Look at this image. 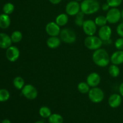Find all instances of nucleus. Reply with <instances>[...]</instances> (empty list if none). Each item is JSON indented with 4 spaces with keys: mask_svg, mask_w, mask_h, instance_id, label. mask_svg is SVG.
Returning <instances> with one entry per match:
<instances>
[{
    "mask_svg": "<svg viewBox=\"0 0 123 123\" xmlns=\"http://www.w3.org/2000/svg\"><path fill=\"white\" fill-rule=\"evenodd\" d=\"M92 61L97 66L104 67L108 66L111 61V57L105 49H97L92 54Z\"/></svg>",
    "mask_w": 123,
    "mask_h": 123,
    "instance_id": "obj_1",
    "label": "nucleus"
},
{
    "mask_svg": "<svg viewBox=\"0 0 123 123\" xmlns=\"http://www.w3.org/2000/svg\"><path fill=\"white\" fill-rule=\"evenodd\" d=\"M100 9V4L97 0H83L80 4V10L85 14H92Z\"/></svg>",
    "mask_w": 123,
    "mask_h": 123,
    "instance_id": "obj_2",
    "label": "nucleus"
},
{
    "mask_svg": "<svg viewBox=\"0 0 123 123\" xmlns=\"http://www.w3.org/2000/svg\"><path fill=\"white\" fill-rule=\"evenodd\" d=\"M84 44L86 48L90 50H96L100 49L103 44V41L99 37L94 36H89L85 38Z\"/></svg>",
    "mask_w": 123,
    "mask_h": 123,
    "instance_id": "obj_3",
    "label": "nucleus"
},
{
    "mask_svg": "<svg viewBox=\"0 0 123 123\" xmlns=\"http://www.w3.org/2000/svg\"><path fill=\"white\" fill-rule=\"evenodd\" d=\"M60 37L62 42L68 44L74 43L76 40V34L73 30L70 28H64L61 30Z\"/></svg>",
    "mask_w": 123,
    "mask_h": 123,
    "instance_id": "obj_4",
    "label": "nucleus"
},
{
    "mask_svg": "<svg viewBox=\"0 0 123 123\" xmlns=\"http://www.w3.org/2000/svg\"><path fill=\"white\" fill-rule=\"evenodd\" d=\"M105 97L104 92L102 89L97 86L90 89L88 92V98L90 100L94 103H100Z\"/></svg>",
    "mask_w": 123,
    "mask_h": 123,
    "instance_id": "obj_5",
    "label": "nucleus"
},
{
    "mask_svg": "<svg viewBox=\"0 0 123 123\" xmlns=\"http://www.w3.org/2000/svg\"><path fill=\"white\" fill-rule=\"evenodd\" d=\"M106 17L108 23L111 24H116L121 19V12L117 7H112L108 10Z\"/></svg>",
    "mask_w": 123,
    "mask_h": 123,
    "instance_id": "obj_6",
    "label": "nucleus"
},
{
    "mask_svg": "<svg viewBox=\"0 0 123 123\" xmlns=\"http://www.w3.org/2000/svg\"><path fill=\"white\" fill-rule=\"evenodd\" d=\"M21 90L23 96L28 100H34L38 96L37 89L31 84L25 85Z\"/></svg>",
    "mask_w": 123,
    "mask_h": 123,
    "instance_id": "obj_7",
    "label": "nucleus"
},
{
    "mask_svg": "<svg viewBox=\"0 0 123 123\" xmlns=\"http://www.w3.org/2000/svg\"><path fill=\"white\" fill-rule=\"evenodd\" d=\"M82 28L85 34L88 36H94L97 31V25L95 22L92 20H85L83 24Z\"/></svg>",
    "mask_w": 123,
    "mask_h": 123,
    "instance_id": "obj_8",
    "label": "nucleus"
},
{
    "mask_svg": "<svg viewBox=\"0 0 123 123\" xmlns=\"http://www.w3.org/2000/svg\"><path fill=\"white\" fill-rule=\"evenodd\" d=\"M80 11V4L77 1H70L66 7V12L68 15L76 16Z\"/></svg>",
    "mask_w": 123,
    "mask_h": 123,
    "instance_id": "obj_9",
    "label": "nucleus"
},
{
    "mask_svg": "<svg viewBox=\"0 0 123 123\" xmlns=\"http://www.w3.org/2000/svg\"><path fill=\"white\" fill-rule=\"evenodd\" d=\"M6 55L8 61L10 62H15L19 58L20 51L17 47L11 46L7 49Z\"/></svg>",
    "mask_w": 123,
    "mask_h": 123,
    "instance_id": "obj_10",
    "label": "nucleus"
},
{
    "mask_svg": "<svg viewBox=\"0 0 123 123\" xmlns=\"http://www.w3.org/2000/svg\"><path fill=\"white\" fill-rule=\"evenodd\" d=\"M46 31L50 36H58L61 32L60 26L56 22H50L46 26Z\"/></svg>",
    "mask_w": 123,
    "mask_h": 123,
    "instance_id": "obj_11",
    "label": "nucleus"
},
{
    "mask_svg": "<svg viewBox=\"0 0 123 123\" xmlns=\"http://www.w3.org/2000/svg\"><path fill=\"white\" fill-rule=\"evenodd\" d=\"M111 35L112 30L109 26L106 25L100 28L98 31V37L102 41L107 42L109 40L111 37Z\"/></svg>",
    "mask_w": 123,
    "mask_h": 123,
    "instance_id": "obj_12",
    "label": "nucleus"
},
{
    "mask_svg": "<svg viewBox=\"0 0 123 123\" xmlns=\"http://www.w3.org/2000/svg\"><path fill=\"white\" fill-rule=\"evenodd\" d=\"M101 81L100 76L97 73H91L86 78V83L90 87H96L100 84Z\"/></svg>",
    "mask_w": 123,
    "mask_h": 123,
    "instance_id": "obj_13",
    "label": "nucleus"
},
{
    "mask_svg": "<svg viewBox=\"0 0 123 123\" xmlns=\"http://www.w3.org/2000/svg\"><path fill=\"white\" fill-rule=\"evenodd\" d=\"M13 43L11 37L6 33H0V48L7 49L12 46Z\"/></svg>",
    "mask_w": 123,
    "mask_h": 123,
    "instance_id": "obj_14",
    "label": "nucleus"
},
{
    "mask_svg": "<svg viewBox=\"0 0 123 123\" xmlns=\"http://www.w3.org/2000/svg\"><path fill=\"white\" fill-rule=\"evenodd\" d=\"M122 102L121 96L118 94H113L111 95L108 99L109 105L112 108H117L120 106Z\"/></svg>",
    "mask_w": 123,
    "mask_h": 123,
    "instance_id": "obj_15",
    "label": "nucleus"
},
{
    "mask_svg": "<svg viewBox=\"0 0 123 123\" xmlns=\"http://www.w3.org/2000/svg\"><path fill=\"white\" fill-rule=\"evenodd\" d=\"M111 62L113 64L118 65L123 63V50H117L111 56Z\"/></svg>",
    "mask_w": 123,
    "mask_h": 123,
    "instance_id": "obj_16",
    "label": "nucleus"
},
{
    "mask_svg": "<svg viewBox=\"0 0 123 123\" xmlns=\"http://www.w3.org/2000/svg\"><path fill=\"white\" fill-rule=\"evenodd\" d=\"M47 45L50 49H56L61 44V38L57 36H50L47 40Z\"/></svg>",
    "mask_w": 123,
    "mask_h": 123,
    "instance_id": "obj_17",
    "label": "nucleus"
},
{
    "mask_svg": "<svg viewBox=\"0 0 123 123\" xmlns=\"http://www.w3.org/2000/svg\"><path fill=\"white\" fill-rule=\"evenodd\" d=\"M11 20L9 16L5 13L0 14V28L2 29H7L10 26Z\"/></svg>",
    "mask_w": 123,
    "mask_h": 123,
    "instance_id": "obj_18",
    "label": "nucleus"
},
{
    "mask_svg": "<svg viewBox=\"0 0 123 123\" xmlns=\"http://www.w3.org/2000/svg\"><path fill=\"white\" fill-rule=\"evenodd\" d=\"M68 21V14L66 13H62L58 16L55 19V22L60 26H65Z\"/></svg>",
    "mask_w": 123,
    "mask_h": 123,
    "instance_id": "obj_19",
    "label": "nucleus"
},
{
    "mask_svg": "<svg viewBox=\"0 0 123 123\" xmlns=\"http://www.w3.org/2000/svg\"><path fill=\"white\" fill-rule=\"evenodd\" d=\"M13 85L18 90H22L25 86L24 79L20 76H17L13 79Z\"/></svg>",
    "mask_w": 123,
    "mask_h": 123,
    "instance_id": "obj_20",
    "label": "nucleus"
},
{
    "mask_svg": "<svg viewBox=\"0 0 123 123\" xmlns=\"http://www.w3.org/2000/svg\"><path fill=\"white\" fill-rule=\"evenodd\" d=\"M109 73L113 78H117L120 75V70L117 65L112 64L109 67Z\"/></svg>",
    "mask_w": 123,
    "mask_h": 123,
    "instance_id": "obj_21",
    "label": "nucleus"
},
{
    "mask_svg": "<svg viewBox=\"0 0 123 123\" xmlns=\"http://www.w3.org/2000/svg\"><path fill=\"white\" fill-rule=\"evenodd\" d=\"M78 90L82 94L88 93L90 90V86L86 82H81L78 85Z\"/></svg>",
    "mask_w": 123,
    "mask_h": 123,
    "instance_id": "obj_22",
    "label": "nucleus"
},
{
    "mask_svg": "<svg viewBox=\"0 0 123 123\" xmlns=\"http://www.w3.org/2000/svg\"><path fill=\"white\" fill-rule=\"evenodd\" d=\"M49 123H63V118L61 115L58 114H51L49 118Z\"/></svg>",
    "mask_w": 123,
    "mask_h": 123,
    "instance_id": "obj_23",
    "label": "nucleus"
},
{
    "mask_svg": "<svg viewBox=\"0 0 123 123\" xmlns=\"http://www.w3.org/2000/svg\"><path fill=\"white\" fill-rule=\"evenodd\" d=\"M84 16L85 14L82 12L81 10L75 16V19H74V23L78 26H82L84 22Z\"/></svg>",
    "mask_w": 123,
    "mask_h": 123,
    "instance_id": "obj_24",
    "label": "nucleus"
},
{
    "mask_svg": "<svg viewBox=\"0 0 123 123\" xmlns=\"http://www.w3.org/2000/svg\"><path fill=\"white\" fill-rule=\"evenodd\" d=\"M11 39L13 43H17L20 42L22 39V34L19 31H15L11 35Z\"/></svg>",
    "mask_w": 123,
    "mask_h": 123,
    "instance_id": "obj_25",
    "label": "nucleus"
},
{
    "mask_svg": "<svg viewBox=\"0 0 123 123\" xmlns=\"http://www.w3.org/2000/svg\"><path fill=\"white\" fill-rule=\"evenodd\" d=\"M39 114L42 117L44 118H49L51 115L52 112L50 109L47 106H43L39 109Z\"/></svg>",
    "mask_w": 123,
    "mask_h": 123,
    "instance_id": "obj_26",
    "label": "nucleus"
},
{
    "mask_svg": "<svg viewBox=\"0 0 123 123\" xmlns=\"http://www.w3.org/2000/svg\"><path fill=\"white\" fill-rule=\"evenodd\" d=\"M94 22L97 26L102 27V26L106 25L107 22H108V20H107L106 17L105 16L101 15L97 16L96 18V19H95Z\"/></svg>",
    "mask_w": 123,
    "mask_h": 123,
    "instance_id": "obj_27",
    "label": "nucleus"
},
{
    "mask_svg": "<svg viewBox=\"0 0 123 123\" xmlns=\"http://www.w3.org/2000/svg\"><path fill=\"white\" fill-rule=\"evenodd\" d=\"M14 10V6L13 4L10 3V2H8L6 3L4 5L3 8H2V10H3L4 13L6 14H12Z\"/></svg>",
    "mask_w": 123,
    "mask_h": 123,
    "instance_id": "obj_28",
    "label": "nucleus"
},
{
    "mask_svg": "<svg viewBox=\"0 0 123 123\" xmlns=\"http://www.w3.org/2000/svg\"><path fill=\"white\" fill-rule=\"evenodd\" d=\"M10 98V92L6 89H0V102H4Z\"/></svg>",
    "mask_w": 123,
    "mask_h": 123,
    "instance_id": "obj_29",
    "label": "nucleus"
},
{
    "mask_svg": "<svg viewBox=\"0 0 123 123\" xmlns=\"http://www.w3.org/2000/svg\"><path fill=\"white\" fill-rule=\"evenodd\" d=\"M123 0H107V3L110 7H117L121 4Z\"/></svg>",
    "mask_w": 123,
    "mask_h": 123,
    "instance_id": "obj_30",
    "label": "nucleus"
},
{
    "mask_svg": "<svg viewBox=\"0 0 123 123\" xmlns=\"http://www.w3.org/2000/svg\"><path fill=\"white\" fill-rule=\"evenodd\" d=\"M115 46L118 50H123V37L118 38L115 41Z\"/></svg>",
    "mask_w": 123,
    "mask_h": 123,
    "instance_id": "obj_31",
    "label": "nucleus"
},
{
    "mask_svg": "<svg viewBox=\"0 0 123 123\" xmlns=\"http://www.w3.org/2000/svg\"><path fill=\"white\" fill-rule=\"evenodd\" d=\"M117 32L121 37H123V22L118 25L117 28Z\"/></svg>",
    "mask_w": 123,
    "mask_h": 123,
    "instance_id": "obj_32",
    "label": "nucleus"
},
{
    "mask_svg": "<svg viewBox=\"0 0 123 123\" xmlns=\"http://www.w3.org/2000/svg\"><path fill=\"white\" fill-rule=\"evenodd\" d=\"M109 7L110 6H109L108 3H105V4H103L102 6V8L103 11H107V10H109Z\"/></svg>",
    "mask_w": 123,
    "mask_h": 123,
    "instance_id": "obj_33",
    "label": "nucleus"
},
{
    "mask_svg": "<svg viewBox=\"0 0 123 123\" xmlns=\"http://www.w3.org/2000/svg\"><path fill=\"white\" fill-rule=\"evenodd\" d=\"M50 2L53 4H58L62 1V0H49Z\"/></svg>",
    "mask_w": 123,
    "mask_h": 123,
    "instance_id": "obj_34",
    "label": "nucleus"
},
{
    "mask_svg": "<svg viewBox=\"0 0 123 123\" xmlns=\"http://www.w3.org/2000/svg\"><path fill=\"white\" fill-rule=\"evenodd\" d=\"M119 91H120V94H121V96L123 97V82L120 85Z\"/></svg>",
    "mask_w": 123,
    "mask_h": 123,
    "instance_id": "obj_35",
    "label": "nucleus"
},
{
    "mask_svg": "<svg viewBox=\"0 0 123 123\" xmlns=\"http://www.w3.org/2000/svg\"><path fill=\"white\" fill-rule=\"evenodd\" d=\"M1 123H11V121L9 120H8V119H5V120H2Z\"/></svg>",
    "mask_w": 123,
    "mask_h": 123,
    "instance_id": "obj_36",
    "label": "nucleus"
},
{
    "mask_svg": "<svg viewBox=\"0 0 123 123\" xmlns=\"http://www.w3.org/2000/svg\"><path fill=\"white\" fill-rule=\"evenodd\" d=\"M121 18L123 19V10L121 12Z\"/></svg>",
    "mask_w": 123,
    "mask_h": 123,
    "instance_id": "obj_37",
    "label": "nucleus"
},
{
    "mask_svg": "<svg viewBox=\"0 0 123 123\" xmlns=\"http://www.w3.org/2000/svg\"><path fill=\"white\" fill-rule=\"evenodd\" d=\"M44 123L43 122V121H36V123Z\"/></svg>",
    "mask_w": 123,
    "mask_h": 123,
    "instance_id": "obj_38",
    "label": "nucleus"
},
{
    "mask_svg": "<svg viewBox=\"0 0 123 123\" xmlns=\"http://www.w3.org/2000/svg\"><path fill=\"white\" fill-rule=\"evenodd\" d=\"M75 1H83V0H75Z\"/></svg>",
    "mask_w": 123,
    "mask_h": 123,
    "instance_id": "obj_39",
    "label": "nucleus"
}]
</instances>
